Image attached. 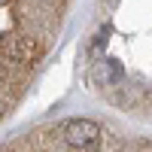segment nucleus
<instances>
[{
  "mask_svg": "<svg viewBox=\"0 0 152 152\" xmlns=\"http://www.w3.org/2000/svg\"><path fill=\"white\" fill-rule=\"evenodd\" d=\"M79 79L104 107L152 122V0H97L79 46Z\"/></svg>",
  "mask_w": 152,
  "mask_h": 152,
  "instance_id": "1",
  "label": "nucleus"
},
{
  "mask_svg": "<svg viewBox=\"0 0 152 152\" xmlns=\"http://www.w3.org/2000/svg\"><path fill=\"white\" fill-rule=\"evenodd\" d=\"M73 0H0V125L49 64Z\"/></svg>",
  "mask_w": 152,
  "mask_h": 152,
  "instance_id": "2",
  "label": "nucleus"
},
{
  "mask_svg": "<svg viewBox=\"0 0 152 152\" xmlns=\"http://www.w3.org/2000/svg\"><path fill=\"white\" fill-rule=\"evenodd\" d=\"M0 152H152V134L116 119L61 116L6 137Z\"/></svg>",
  "mask_w": 152,
  "mask_h": 152,
  "instance_id": "3",
  "label": "nucleus"
}]
</instances>
